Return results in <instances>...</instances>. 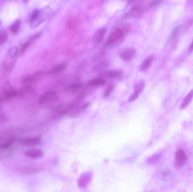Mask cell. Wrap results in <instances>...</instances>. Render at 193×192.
<instances>
[{
  "label": "cell",
  "instance_id": "cell-20",
  "mask_svg": "<svg viewBox=\"0 0 193 192\" xmlns=\"http://www.w3.org/2000/svg\"><path fill=\"white\" fill-rule=\"evenodd\" d=\"M121 75V72L119 70H110L105 72L103 73V76L104 77H107L109 78H113L115 77H118Z\"/></svg>",
  "mask_w": 193,
  "mask_h": 192
},
{
  "label": "cell",
  "instance_id": "cell-27",
  "mask_svg": "<svg viewBox=\"0 0 193 192\" xmlns=\"http://www.w3.org/2000/svg\"><path fill=\"white\" fill-rule=\"evenodd\" d=\"M163 1V0H154V2H153V5H158V4L160 3H161Z\"/></svg>",
  "mask_w": 193,
  "mask_h": 192
},
{
  "label": "cell",
  "instance_id": "cell-2",
  "mask_svg": "<svg viewBox=\"0 0 193 192\" xmlns=\"http://www.w3.org/2000/svg\"><path fill=\"white\" fill-rule=\"evenodd\" d=\"M59 99V95L55 91L46 92L40 97L39 103L41 104H45L57 101Z\"/></svg>",
  "mask_w": 193,
  "mask_h": 192
},
{
  "label": "cell",
  "instance_id": "cell-10",
  "mask_svg": "<svg viewBox=\"0 0 193 192\" xmlns=\"http://www.w3.org/2000/svg\"><path fill=\"white\" fill-rule=\"evenodd\" d=\"M154 56L149 57L145 59V60L141 63L139 67V69L141 72H145L151 66L155 60Z\"/></svg>",
  "mask_w": 193,
  "mask_h": 192
},
{
  "label": "cell",
  "instance_id": "cell-3",
  "mask_svg": "<svg viewBox=\"0 0 193 192\" xmlns=\"http://www.w3.org/2000/svg\"><path fill=\"white\" fill-rule=\"evenodd\" d=\"M145 84L144 81H141L137 84L134 87V91L132 93L131 95L129 97L128 101L129 103L135 102L138 97L142 93L145 88Z\"/></svg>",
  "mask_w": 193,
  "mask_h": 192
},
{
  "label": "cell",
  "instance_id": "cell-29",
  "mask_svg": "<svg viewBox=\"0 0 193 192\" xmlns=\"http://www.w3.org/2000/svg\"><path fill=\"white\" fill-rule=\"evenodd\" d=\"M24 1H26V2H27V1H29V0H24Z\"/></svg>",
  "mask_w": 193,
  "mask_h": 192
},
{
  "label": "cell",
  "instance_id": "cell-8",
  "mask_svg": "<svg viewBox=\"0 0 193 192\" xmlns=\"http://www.w3.org/2000/svg\"><path fill=\"white\" fill-rule=\"evenodd\" d=\"M123 35V31L121 28H117L114 29L109 35L107 41L110 44H114L120 39Z\"/></svg>",
  "mask_w": 193,
  "mask_h": 192
},
{
  "label": "cell",
  "instance_id": "cell-7",
  "mask_svg": "<svg viewBox=\"0 0 193 192\" xmlns=\"http://www.w3.org/2000/svg\"><path fill=\"white\" fill-rule=\"evenodd\" d=\"M135 54L136 51L135 48H126L121 52L120 57L124 61H129L134 58Z\"/></svg>",
  "mask_w": 193,
  "mask_h": 192
},
{
  "label": "cell",
  "instance_id": "cell-21",
  "mask_svg": "<svg viewBox=\"0 0 193 192\" xmlns=\"http://www.w3.org/2000/svg\"><path fill=\"white\" fill-rule=\"evenodd\" d=\"M20 26V21L19 20H18L15 21L10 28L12 32L16 33L19 28Z\"/></svg>",
  "mask_w": 193,
  "mask_h": 192
},
{
  "label": "cell",
  "instance_id": "cell-15",
  "mask_svg": "<svg viewBox=\"0 0 193 192\" xmlns=\"http://www.w3.org/2000/svg\"><path fill=\"white\" fill-rule=\"evenodd\" d=\"M193 99V89H192L187 94V95L185 97V98L183 99V103L181 105V109H185L186 107H187V106H189Z\"/></svg>",
  "mask_w": 193,
  "mask_h": 192
},
{
  "label": "cell",
  "instance_id": "cell-9",
  "mask_svg": "<svg viewBox=\"0 0 193 192\" xmlns=\"http://www.w3.org/2000/svg\"><path fill=\"white\" fill-rule=\"evenodd\" d=\"M26 155L31 159L37 160L42 158L44 155L43 152L39 149H30L28 150L26 153Z\"/></svg>",
  "mask_w": 193,
  "mask_h": 192
},
{
  "label": "cell",
  "instance_id": "cell-22",
  "mask_svg": "<svg viewBox=\"0 0 193 192\" xmlns=\"http://www.w3.org/2000/svg\"><path fill=\"white\" fill-rule=\"evenodd\" d=\"M18 51V48L16 46L12 47L11 48H10L9 50V54L10 57L14 58L17 55Z\"/></svg>",
  "mask_w": 193,
  "mask_h": 192
},
{
  "label": "cell",
  "instance_id": "cell-23",
  "mask_svg": "<svg viewBox=\"0 0 193 192\" xmlns=\"http://www.w3.org/2000/svg\"><path fill=\"white\" fill-rule=\"evenodd\" d=\"M113 88H114V87L112 86H110L108 87L107 88L106 91H105L104 96L105 97H107V96H108L111 94V93L112 92V91L113 90Z\"/></svg>",
  "mask_w": 193,
  "mask_h": 192
},
{
  "label": "cell",
  "instance_id": "cell-6",
  "mask_svg": "<svg viewBox=\"0 0 193 192\" xmlns=\"http://www.w3.org/2000/svg\"><path fill=\"white\" fill-rule=\"evenodd\" d=\"M92 179L91 174L89 172L83 173L80 176L78 180V186L80 189H84L87 187L88 183L90 182Z\"/></svg>",
  "mask_w": 193,
  "mask_h": 192
},
{
  "label": "cell",
  "instance_id": "cell-5",
  "mask_svg": "<svg viewBox=\"0 0 193 192\" xmlns=\"http://www.w3.org/2000/svg\"><path fill=\"white\" fill-rule=\"evenodd\" d=\"M187 161L186 154L182 149H179L177 151L175 154L176 165L178 167H183Z\"/></svg>",
  "mask_w": 193,
  "mask_h": 192
},
{
  "label": "cell",
  "instance_id": "cell-28",
  "mask_svg": "<svg viewBox=\"0 0 193 192\" xmlns=\"http://www.w3.org/2000/svg\"><path fill=\"white\" fill-rule=\"evenodd\" d=\"M187 2L193 5V0H187Z\"/></svg>",
  "mask_w": 193,
  "mask_h": 192
},
{
  "label": "cell",
  "instance_id": "cell-14",
  "mask_svg": "<svg viewBox=\"0 0 193 192\" xmlns=\"http://www.w3.org/2000/svg\"><path fill=\"white\" fill-rule=\"evenodd\" d=\"M83 84L80 82L72 84L66 88V91L70 93H75L79 91L83 87Z\"/></svg>",
  "mask_w": 193,
  "mask_h": 192
},
{
  "label": "cell",
  "instance_id": "cell-12",
  "mask_svg": "<svg viewBox=\"0 0 193 192\" xmlns=\"http://www.w3.org/2000/svg\"><path fill=\"white\" fill-rule=\"evenodd\" d=\"M106 83V81L103 78H96L90 79L88 81L87 84L92 87H101L104 86Z\"/></svg>",
  "mask_w": 193,
  "mask_h": 192
},
{
  "label": "cell",
  "instance_id": "cell-25",
  "mask_svg": "<svg viewBox=\"0 0 193 192\" xmlns=\"http://www.w3.org/2000/svg\"><path fill=\"white\" fill-rule=\"evenodd\" d=\"M29 44H30V41L27 42L24 45H23V46H22V48H21V50H20V53H22V52L23 53L26 50V48H27V47L29 46Z\"/></svg>",
  "mask_w": 193,
  "mask_h": 192
},
{
  "label": "cell",
  "instance_id": "cell-26",
  "mask_svg": "<svg viewBox=\"0 0 193 192\" xmlns=\"http://www.w3.org/2000/svg\"><path fill=\"white\" fill-rule=\"evenodd\" d=\"M193 51V39L192 40V42L191 43V44L189 45V47L188 48V53L189 54H191Z\"/></svg>",
  "mask_w": 193,
  "mask_h": 192
},
{
  "label": "cell",
  "instance_id": "cell-24",
  "mask_svg": "<svg viewBox=\"0 0 193 192\" xmlns=\"http://www.w3.org/2000/svg\"><path fill=\"white\" fill-rule=\"evenodd\" d=\"M7 35L6 33H3L1 36H0V45L4 43L7 40Z\"/></svg>",
  "mask_w": 193,
  "mask_h": 192
},
{
  "label": "cell",
  "instance_id": "cell-13",
  "mask_svg": "<svg viewBox=\"0 0 193 192\" xmlns=\"http://www.w3.org/2000/svg\"><path fill=\"white\" fill-rule=\"evenodd\" d=\"M68 67L67 63H63L61 64H59L53 68L51 70L49 74L55 75L60 73L61 72H63Z\"/></svg>",
  "mask_w": 193,
  "mask_h": 192
},
{
  "label": "cell",
  "instance_id": "cell-16",
  "mask_svg": "<svg viewBox=\"0 0 193 192\" xmlns=\"http://www.w3.org/2000/svg\"><path fill=\"white\" fill-rule=\"evenodd\" d=\"M106 32V29L105 28H101L98 29L95 33L93 36V41L96 43L99 42L104 37L105 33Z\"/></svg>",
  "mask_w": 193,
  "mask_h": 192
},
{
  "label": "cell",
  "instance_id": "cell-19",
  "mask_svg": "<svg viewBox=\"0 0 193 192\" xmlns=\"http://www.w3.org/2000/svg\"><path fill=\"white\" fill-rule=\"evenodd\" d=\"M181 26H177L175 27H174V29H172V30L171 32L170 36L169 37V39H168V41L169 42H171L172 41L174 40L177 37L180 30L181 29Z\"/></svg>",
  "mask_w": 193,
  "mask_h": 192
},
{
  "label": "cell",
  "instance_id": "cell-11",
  "mask_svg": "<svg viewBox=\"0 0 193 192\" xmlns=\"http://www.w3.org/2000/svg\"><path fill=\"white\" fill-rule=\"evenodd\" d=\"M44 76V73L43 72H38L24 79L23 82L24 84H32L35 82L37 81H39L40 79L42 78Z\"/></svg>",
  "mask_w": 193,
  "mask_h": 192
},
{
  "label": "cell",
  "instance_id": "cell-1",
  "mask_svg": "<svg viewBox=\"0 0 193 192\" xmlns=\"http://www.w3.org/2000/svg\"><path fill=\"white\" fill-rule=\"evenodd\" d=\"M51 13L52 9L49 6L44 8L42 10H35L31 18V27L35 28L38 27L47 19Z\"/></svg>",
  "mask_w": 193,
  "mask_h": 192
},
{
  "label": "cell",
  "instance_id": "cell-17",
  "mask_svg": "<svg viewBox=\"0 0 193 192\" xmlns=\"http://www.w3.org/2000/svg\"><path fill=\"white\" fill-rule=\"evenodd\" d=\"M172 175H173L172 171L168 168L164 169L160 173V177L162 179L165 181H168L170 180L172 177Z\"/></svg>",
  "mask_w": 193,
  "mask_h": 192
},
{
  "label": "cell",
  "instance_id": "cell-18",
  "mask_svg": "<svg viewBox=\"0 0 193 192\" xmlns=\"http://www.w3.org/2000/svg\"><path fill=\"white\" fill-rule=\"evenodd\" d=\"M162 157V154L156 153L149 157L147 160V162L150 164H155L158 163Z\"/></svg>",
  "mask_w": 193,
  "mask_h": 192
},
{
  "label": "cell",
  "instance_id": "cell-4",
  "mask_svg": "<svg viewBox=\"0 0 193 192\" xmlns=\"http://www.w3.org/2000/svg\"><path fill=\"white\" fill-rule=\"evenodd\" d=\"M40 142L41 138L38 136L24 137L19 141L20 144L24 146H36L40 144Z\"/></svg>",
  "mask_w": 193,
  "mask_h": 192
}]
</instances>
